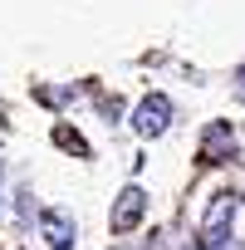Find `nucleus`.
<instances>
[{
	"instance_id": "f257e3e1",
	"label": "nucleus",
	"mask_w": 245,
	"mask_h": 250,
	"mask_svg": "<svg viewBox=\"0 0 245 250\" xmlns=\"http://www.w3.org/2000/svg\"><path fill=\"white\" fill-rule=\"evenodd\" d=\"M235 216H240V196H235V191H216V196L206 201V216H201V245L225 240L230 226H235Z\"/></svg>"
},
{
	"instance_id": "f03ea898",
	"label": "nucleus",
	"mask_w": 245,
	"mask_h": 250,
	"mask_svg": "<svg viewBox=\"0 0 245 250\" xmlns=\"http://www.w3.org/2000/svg\"><path fill=\"white\" fill-rule=\"evenodd\" d=\"M143 216H147V191H143V187H122V191L113 196L108 230H113V235H133V230L143 226Z\"/></svg>"
},
{
	"instance_id": "7ed1b4c3",
	"label": "nucleus",
	"mask_w": 245,
	"mask_h": 250,
	"mask_svg": "<svg viewBox=\"0 0 245 250\" xmlns=\"http://www.w3.org/2000/svg\"><path fill=\"white\" fill-rule=\"evenodd\" d=\"M133 128H138V138H162L172 128V98L167 93H147L138 103V113H133Z\"/></svg>"
},
{
	"instance_id": "20e7f679",
	"label": "nucleus",
	"mask_w": 245,
	"mask_h": 250,
	"mask_svg": "<svg viewBox=\"0 0 245 250\" xmlns=\"http://www.w3.org/2000/svg\"><path fill=\"white\" fill-rule=\"evenodd\" d=\"M230 152H235V128H230L225 118H216L211 128L201 133V157H206V162H225Z\"/></svg>"
},
{
	"instance_id": "39448f33",
	"label": "nucleus",
	"mask_w": 245,
	"mask_h": 250,
	"mask_svg": "<svg viewBox=\"0 0 245 250\" xmlns=\"http://www.w3.org/2000/svg\"><path fill=\"white\" fill-rule=\"evenodd\" d=\"M40 226H44V235H49L54 250H74V216L69 211L49 206V211H40Z\"/></svg>"
},
{
	"instance_id": "423d86ee",
	"label": "nucleus",
	"mask_w": 245,
	"mask_h": 250,
	"mask_svg": "<svg viewBox=\"0 0 245 250\" xmlns=\"http://www.w3.org/2000/svg\"><path fill=\"white\" fill-rule=\"evenodd\" d=\"M54 143H59V147H69V152H79V157H88V143L69 128V123H59V128H54Z\"/></svg>"
},
{
	"instance_id": "0eeeda50",
	"label": "nucleus",
	"mask_w": 245,
	"mask_h": 250,
	"mask_svg": "<svg viewBox=\"0 0 245 250\" xmlns=\"http://www.w3.org/2000/svg\"><path fill=\"white\" fill-rule=\"evenodd\" d=\"M230 93H235V103H245V64L235 69V83H230Z\"/></svg>"
},
{
	"instance_id": "6e6552de",
	"label": "nucleus",
	"mask_w": 245,
	"mask_h": 250,
	"mask_svg": "<svg viewBox=\"0 0 245 250\" xmlns=\"http://www.w3.org/2000/svg\"><path fill=\"white\" fill-rule=\"evenodd\" d=\"M196 250H206V245H196Z\"/></svg>"
}]
</instances>
